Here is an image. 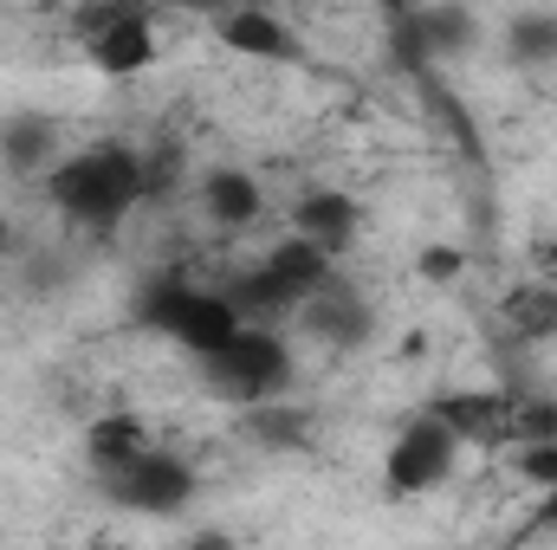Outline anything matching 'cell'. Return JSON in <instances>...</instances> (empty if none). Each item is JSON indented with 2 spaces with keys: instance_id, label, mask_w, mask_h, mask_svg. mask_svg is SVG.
<instances>
[{
  "instance_id": "ac0fdd59",
  "label": "cell",
  "mask_w": 557,
  "mask_h": 550,
  "mask_svg": "<svg viewBox=\"0 0 557 550\" xmlns=\"http://www.w3.org/2000/svg\"><path fill=\"white\" fill-rule=\"evenodd\" d=\"M519 440H557V396H512V447Z\"/></svg>"
},
{
  "instance_id": "9a60e30c",
  "label": "cell",
  "mask_w": 557,
  "mask_h": 550,
  "mask_svg": "<svg viewBox=\"0 0 557 550\" xmlns=\"http://www.w3.org/2000/svg\"><path fill=\"white\" fill-rule=\"evenodd\" d=\"M0 162H7L13 175L52 168V162H59V137H52V124H46V117H13V124L0 130Z\"/></svg>"
},
{
  "instance_id": "44dd1931",
  "label": "cell",
  "mask_w": 557,
  "mask_h": 550,
  "mask_svg": "<svg viewBox=\"0 0 557 550\" xmlns=\"http://www.w3.org/2000/svg\"><path fill=\"white\" fill-rule=\"evenodd\" d=\"M175 182H182V149L175 142H162L156 155H143V201H162Z\"/></svg>"
},
{
  "instance_id": "7402d4cb",
  "label": "cell",
  "mask_w": 557,
  "mask_h": 550,
  "mask_svg": "<svg viewBox=\"0 0 557 550\" xmlns=\"http://www.w3.org/2000/svg\"><path fill=\"white\" fill-rule=\"evenodd\" d=\"M460 266H467V260H460L454 247H428V253L416 260V273L428 278V285H454V278H460Z\"/></svg>"
},
{
  "instance_id": "ffe728a7",
  "label": "cell",
  "mask_w": 557,
  "mask_h": 550,
  "mask_svg": "<svg viewBox=\"0 0 557 550\" xmlns=\"http://www.w3.org/2000/svg\"><path fill=\"white\" fill-rule=\"evenodd\" d=\"M512 466H519L525 486H557V440H519Z\"/></svg>"
},
{
  "instance_id": "3957f363",
  "label": "cell",
  "mask_w": 557,
  "mask_h": 550,
  "mask_svg": "<svg viewBox=\"0 0 557 550\" xmlns=\"http://www.w3.org/2000/svg\"><path fill=\"white\" fill-rule=\"evenodd\" d=\"M201 376H208V389L221 402L253 409V402H273V396L292 389V350L278 343V330H267L260 317H247L221 350L201 357Z\"/></svg>"
},
{
  "instance_id": "ba28073f",
  "label": "cell",
  "mask_w": 557,
  "mask_h": 550,
  "mask_svg": "<svg viewBox=\"0 0 557 550\" xmlns=\"http://www.w3.org/2000/svg\"><path fill=\"white\" fill-rule=\"evenodd\" d=\"M214 33H221V46L227 52H240V59H260V65H305V39L278 20V13H267V7H234V13H221L214 20Z\"/></svg>"
},
{
  "instance_id": "d6986e66",
  "label": "cell",
  "mask_w": 557,
  "mask_h": 550,
  "mask_svg": "<svg viewBox=\"0 0 557 550\" xmlns=\"http://www.w3.org/2000/svg\"><path fill=\"white\" fill-rule=\"evenodd\" d=\"M131 13H156V0H85V7L72 13V33L91 39V33H104V26H117V20H131Z\"/></svg>"
},
{
  "instance_id": "2e32d148",
  "label": "cell",
  "mask_w": 557,
  "mask_h": 550,
  "mask_svg": "<svg viewBox=\"0 0 557 550\" xmlns=\"http://www.w3.org/2000/svg\"><path fill=\"white\" fill-rule=\"evenodd\" d=\"M247 434L267 440V447H305L311 440V414L292 409L285 396H273V402H253L247 409Z\"/></svg>"
},
{
  "instance_id": "52a82bcc",
  "label": "cell",
  "mask_w": 557,
  "mask_h": 550,
  "mask_svg": "<svg viewBox=\"0 0 557 550\" xmlns=\"http://www.w3.org/2000/svg\"><path fill=\"white\" fill-rule=\"evenodd\" d=\"M428 414L447 421L460 447H512V396L499 389H447L428 402Z\"/></svg>"
},
{
  "instance_id": "603a6c76",
  "label": "cell",
  "mask_w": 557,
  "mask_h": 550,
  "mask_svg": "<svg viewBox=\"0 0 557 550\" xmlns=\"http://www.w3.org/2000/svg\"><path fill=\"white\" fill-rule=\"evenodd\" d=\"M156 7H175V13H201V20H221V13H234L240 0H156Z\"/></svg>"
},
{
  "instance_id": "e0dca14e",
  "label": "cell",
  "mask_w": 557,
  "mask_h": 550,
  "mask_svg": "<svg viewBox=\"0 0 557 550\" xmlns=\"http://www.w3.org/2000/svg\"><path fill=\"white\" fill-rule=\"evenodd\" d=\"M512 65H557V13H519L506 26Z\"/></svg>"
},
{
  "instance_id": "8fae6325",
  "label": "cell",
  "mask_w": 557,
  "mask_h": 550,
  "mask_svg": "<svg viewBox=\"0 0 557 550\" xmlns=\"http://www.w3.org/2000/svg\"><path fill=\"white\" fill-rule=\"evenodd\" d=\"M85 52H91V65L104 78H137V72H149L156 65V13H131V20L91 33Z\"/></svg>"
},
{
  "instance_id": "30bf717a",
  "label": "cell",
  "mask_w": 557,
  "mask_h": 550,
  "mask_svg": "<svg viewBox=\"0 0 557 550\" xmlns=\"http://www.w3.org/2000/svg\"><path fill=\"white\" fill-rule=\"evenodd\" d=\"M292 227H298L311 247H324V253L337 260V253L357 247V234H363V208H357V195H344V188H311V195L292 208Z\"/></svg>"
},
{
  "instance_id": "d4e9b609",
  "label": "cell",
  "mask_w": 557,
  "mask_h": 550,
  "mask_svg": "<svg viewBox=\"0 0 557 550\" xmlns=\"http://www.w3.org/2000/svg\"><path fill=\"white\" fill-rule=\"evenodd\" d=\"M383 7V20H396V13H409V7H421V0H376Z\"/></svg>"
},
{
  "instance_id": "5b68a950",
  "label": "cell",
  "mask_w": 557,
  "mask_h": 550,
  "mask_svg": "<svg viewBox=\"0 0 557 550\" xmlns=\"http://www.w3.org/2000/svg\"><path fill=\"white\" fill-rule=\"evenodd\" d=\"M454 460H460L454 427L421 409L416 421L396 434V447L383 453V479H389V492L421 499V492H434V486H447V479H454Z\"/></svg>"
},
{
  "instance_id": "7c38bea8",
  "label": "cell",
  "mask_w": 557,
  "mask_h": 550,
  "mask_svg": "<svg viewBox=\"0 0 557 550\" xmlns=\"http://www.w3.org/2000/svg\"><path fill=\"white\" fill-rule=\"evenodd\" d=\"M201 208H208V221H214V227L240 234V227H253V221H260L267 188H260V175H247V168H208V175H201Z\"/></svg>"
},
{
  "instance_id": "cb8c5ba5",
  "label": "cell",
  "mask_w": 557,
  "mask_h": 550,
  "mask_svg": "<svg viewBox=\"0 0 557 550\" xmlns=\"http://www.w3.org/2000/svg\"><path fill=\"white\" fill-rule=\"evenodd\" d=\"M539 525H557V486H545V505H539Z\"/></svg>"
},
{
  "instance_id": "5bb4252c",
  "label": "cell",
  "mask_w": 557,
  "mask_h": 550,
  "mask_svg": "<svg viewBox=\"0 0 557 550\" xmlns=\"http://www.w3.org/2000/svg\"><path fill=\"white\" fill-rule=\"evenodd\" d=\"M506 324H512L525 343H545V337H557V285H552V278L512 285V291H506Z\"/></svg>"
},
{
  "instance_id": "8992f818",
  "label": "cell",
  "mask_w": 557,
  "mask_h": 550,
  "mask_svg": "<svg viewBox=\"0 0 557 550\" xmlns=\"http://www.w3.org/2000/svg\"><path fill=\"white\" fill-rule=\"evenodd\" d=\"M104 486H111V499H117L124 512H149V518H162V512H182V505L195 499V466H188L182 453H169V447L149 440L131 466L104 473Z\"/></svg>"
},
{
  "instance_id": "4fadbf2b",
  "label": "cell",
  "mask_w": 557,
  "mask_h": 550,
  "mask_svg": "<svg viewBox=\"0 0 557 550\" xmlns=\"http://www.w3.org/2000/svg\"><path fill=\"white\" fill-rule=\"evenodd\" d=\"M143 447H149V427H143L137 414H98L91 427H85V460L98 466V479L104 473H117V466H131Z\"/></svg>"
},
{
  "instance_id": "9c48e42d",
  "label": "cell",
  "mask_w": 557,
  "mask_h": 550,
  "mask_svg": "<svg viewBox=\"0 0 557 550\" xmlns=\"http://www.w3.org/2000/svg\"><path fill=\"white\" fill-rule=\"evenodd\" d=\"M298 317H305L311 337H324V343H337V350H357V343L370 337V298H363L350 278H337V273L298 304Z\"/></svg>"
},
{
  "instance_id": "277c9868",
  "label": "cell",
  "mask_w": 557,
  "mask_h": 550,
  "mask_svg": "<svg viewBox=\"0 0 557 550\" xmlns=\"http://www.w3.org/2000/svg\"><path fill=\"white\" fill-rule=\"evenodd\" d=\"M331 273H337V260H331L324 247H311L305 234H292V240H278L253 273L234 278L227 298H234L247 317H292V311H298V304H305Z\"/></svg>"
},
{
  "instance_id": "6da1fadb",
  "label": "cell",
  "mask_w": 557,
  "mask_h": 550,
  "mask_svg": "<svg viewBox=\"0 0 557 550\" xmlns=\"http://www.w3.org/2000/svg\"><path fill=\"white\" fill-rule=\"evenodd\" d=\"M46 201H52L72 227L111 234L131 208H143V149L91 142V149L59 155V162L46 168Z\"/></svg>"
},
{
  "instance_id": "7a4b0ae2",
  "label": "cell",
  "mask_w": 557,
  "mask_h": 550,
  "mask_svg": "<svg viewBox=\"0 0 557 550\" xmlns=\"http://www.w3.org/2000/svg\"><path fill=\"white\" fill-rule=\"evenodd\" d=\"M131 317H137L143 330L182 343L195 363H201L208 350H221V343L247 324V311H240L227 291H208V285H188V278H149L137 291V304H131Z\"/></svg>"
},
{
  "instance_id": "484cf974",
  "label": "cell",
  "mask_w": 557,
  "mask_h": 550,
  "mask_svg": "<svg viewBox=\"0 0 557 550\" xmlns=\"http://www.w3.org/2000/svg\"><path fill=\"white\" fill-rule=\"evenodd\" d=\"M7 240H13V234H7V214H0V253H7Z\"/></svg>"
}]
</instances>
